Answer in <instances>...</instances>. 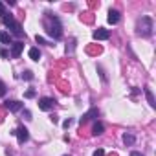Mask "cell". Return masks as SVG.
Masks as SVG:
<instances>
[{
	"instance_id": "6da1fadb",
	"label": "cell",
	"mask_w": 156,
	"mask_h": 156,
	"mask_svg": "<svg viewBox=\"0 0 156 156\" xmlns=\"http://www.w3.org/2000/svg\"><path fill=\"white\" fill-rule=\"evenodd\" d=\"M44 28H46V33H48L50 37L61 39V35H62V26H61V22H59L57 17H46Z\"/></svg>"
},
{
	"instance_id": "7a4b0ae2",
	"label": "cell",
	"mask_w": 156,
	"mask_h": 156,
	"mask_svg": "<svg viewBox=\"0 0 156 156\" xmlns=\"http://www.w3.org/2000/svg\"><path fill=\"white\" fill-rule=\"evenodd\" d=\"M152 19H149V17H141L140 20H138V35H141V37H149L151 33H152Z\"/></svg>"
},
{
	"instance_id": "3957f363",
	"label": "cell",
	"mask_w": 156,
	"mask_h": 156,
	"mask_svg": "<svg viewBox=\"0 0 156 156\" xmlns=\"http://www.w3.org/2000/svg\"><path fill=\"white\" fill-rule=\"evenodd\" d=\"M8 28L11 30V31H9V35H11V37H13V35H15V37H22V35H24V30H22V26H20L17 20H13Z\"/></svg>"
},
{
	"instance_id": "277c9868",
	"label": "cell",
	"mask_w": 156,
	"mask_h": 156,
	"mask_svg": "<svg viewBox=\"0 0 156 156\" xmlns=\"http://www.w3.org/2000/svg\"><path fill=\"white\" fill-rule=\"evenodd\" d=\"M53 105H55L53 98H41V99H39V108H41V110H51Z\"/></svg>"
},
{
	"instance_id": "5b68a950",
	"label": "cell",
	"mask_w": 156,
	"mask_h": 156,
	"mask_svg": "<svg viewBox=\"0 0 156 156\" xmlns=\"http://www.w3.org/2000/svg\"><path fill=\"white\" fill-rule=\"evenodd\" d=\"M13 134H17L19 143H24V141H28V138H30V132H28L26 127H19L17 130H13Z\"/></svg>"
},
{
	"instance_id": "8992f818",
	"label": "cell",
	"mask_w": 156,
	"mask_h": 156,
	"mask_svg": "<svg viewBox=\"0 0 156 156\" xmlns=\"http://www.w3.org/2000/svg\"><path fill=\"white\" fill-rule=\"evenodd\" d=\"M22 50H24V42H13V44H11V51H9V55H11L13 59H17V57L22 53Z\"/></svg>"
},
{
	"instance_id": "52a82bcc",
	"label": "cell",
	"mask_w": 156,
	"mask_h": 156,
	"mask_svg": "<svg viewBox=\"0 0 156 156\" xmlns=\"http://www.w3.org/2000/svg\"><path fill=\"white\" fill-rule=\"evenodd\" d=\"M4 105H6V108H8L9 112H19V110H22V107H24L20 101H15V99H11V101H6Z\"/></svg>"
},
{
	"instance_id": "ba28073f",
	"label": "cell",
	"mask_w": 156,
	"mask_h": 156,
	"mask_svg": "<svg viewBox=\"0 0 156 156\" xmlns=\"http://www.w3.org/2000/svg\"><path fill=\"white\" fill-rule=\"evenodd\" d=\"M108 37H110V31L105 30V28H99V30L94 31V39H96V41H107Z\"/></svg>"
},
{
	"instance_id": "9c48e42d",
	"label": "cell",
	"mask_w": 156,
	"mask_h": 156,
	"mask_svg": "<svg viewBox=\"0 0 156 156\" xmlns=\"http://www.w3.org/2000/svg\"><path fill=\"white\" fill-rule=\"evenodd\" d=\"M98 116H99V110H98V108H90V110H88V112H87V114H85L81 119H79V123H81V125H85L88 119H92V118H98Z\"/></svg>"
},
{
	"instance_id": "30bf717a",
	"label": "cell",
	"mask_w": 156,
	"mask_h": 156,
	"mask_svg": "<svg viewBox=\"0 0 156 156\" xmlns=\"http://www.w3.org/2000/svg\"><path fill=\"white\" fill-rule=\"evenodd\" d=\"M107 20H108L110 24H118V22H119V11H116V9H110V11H108V17H107Z\"/></svg>"
},
{
	"instance_id": "8fae6325",
	"label": "cell",
	"mask_w": 156,
	"mask_h": 156,
	"mask_svg": "<svg viewBox=\"0 0 156 156\" xmlns=\"http://www.w3.org/2000/svg\"><path fill=\"white\" fill-rule=\"evenodd\" d=\"M28 55H30L31 61H39V59H41V51H39V48H30Z\"/></svg>"
},
{
	"instance_id": "7c38bea8",
	"label": "cell",
	"mask_w": 156,
	"mask_h": 156,
	"mask_svg": "<svg viewBox=\"0 0 156 156\" xmlns=\"http://www.w3.org/2000/svg\"><path fill=\"white\" fill-rule=\"evenodd\" d=\"M103 130H105V125H103L101 121H98V123L94 125V130H92V134H94V136H101V134H103Z\"/></svg>"
},
{
	"instance_id": "4fadbf2b",
	"label": "cell",
	"mask_w": 156,
	"mask_h": 156,
	"mask_svg": "<svg viewBox=\"0 0 156 156\" xmlns=\"http://www.w3.org/2000/svg\"><path fill=\"white\" fill-rule=\"evenodd\" d=\"M0 42L11 44V35H9V31H0Z\"/></svg>"
},
{
	"instance_id": "5bb4252c",
	"label": "cell",
	"mask_w": 156,
	"mask_h": 156,
	"mask_svg": "<svg viewBox=\"0 0 156 156\" xmlns=\"http://www.w3.org/2000/svg\"><path fill=\"white\" fill-rule=\"evenodd\" d=\"M145 96H147V101H149V105H151V107H154L156 103H154V96H152L151 88H145Z\"/></svg>"
},
{
	"instance_id": "9a60e30c",
	"label": "cell",
	"mask_w": 156,
	"mask_h": 156,
	"mask_svg": "<svg viewBox=\"0 0 156 156\" xmlns=\"http://www.w3.org/2000/svg\"><path fill=\"white\" fill-rule=\"evenodd\" d=\"M123 143L125 145H132L134 143V136L132 134H123Z\"/></svg>"
},
{
	"instance_id": "2e32d148",
	"label": "cell",
	"mask_w": 156,
	"mask_h": 156,
	"mask_svg": "<svg viewBox=\"0 0 156 156\" xmlns=\"http://www.w3.org/2000/svg\"><path fill=\"white\" fill-rule=\"evenodd\" d=\"M13 20H15V19H13V15H6V13L2 15V22H4L6 26H9V24H11Z\"/></svg>"
},
{
	"instance_id": "e0dca14e",
	"label": "cell",
	"mask_w": 156,
	"mask_h": 156,
	"mask_svg": "<svg viewBox=\"0 0 156 156\" xmlns=\"http://www.w3.org/2000/svg\"><path fill=\"white\" fill-rule=\"evenodd\" d=\"M92 156H105V151H103V149H98V151H94Z\"/></svg>"
},
{
	"instance_id": "ac0fdd59",
	"label": "cell",
	"mask_w": 156,
	"mask_h": 156,
	"mask_svg": "<svg viewBox=\"0 0 156 156\" xmlns=\"http://www.w3.org/2000/svg\"><path fill=\"white\" fill-rule=\"evenodd\" d=\"M22 77H24V79H33V73H31V72H24Z\"/></svg>"
},
{
	"instance_id": "d6986e66",
	"label": "cell",
	"mask_w": 156,
	"mask_h": 156,
	"mask_svg": "<svg viewBox=\"0 0 156 156\" xmlns=\"http://www.w3.org/2000/svg\"><path fill=\"white\" fill-rule=\"evenodd\" d=\"M4 94H6V85L0 81V96H4Z\"/></svg>"
},
{
	"instance_id": "ffe728a7",
	"label": "cell",
	"mask_w": 156,
	"mask_h": 156,
	"mask_svg": "<svg viewBox=\"0 0 156 156\" xmlns=\"http://www.w3.org/2000/svg\"><path fill=\"white\" fill-rule=\"evenodd\" d=\"M35 41H37L39 44H46V41H44V39H42L41 35H37V37H35Z\"/></svg>"
},
{
	"instance_id": "44dd1931",
	"label": "cell",
	"mask_w": 156,
	"mask_h": 156,
	"mask_svg": "<svg viewBox=\"0 0 156 156\" xmlns=\"http://www.w3.org/2000/svg\"><path fill=\"white\" fill-rule=\"evenodd\" d=\"M26 98H35V90H28L26 92Z\"/></svg>"
},
{
	"instance_id": "7402d4cb",
	"label": "cell",
	"mask_w": 156,
	"mask_h": 156,
	"mask_svg": "<svg viewBox=\"0 0 156 156\" xmlns=\"http://www.w3.org/2000/svg\"><path fill=\"white\" fill-rule=\"evenodd\" d=\"M70 125H72V119H70V118H68V119H66V121H64V123H62V127H64V129H68V127H70Z\"/></svg>"
},
{
	"instance_id": "603a6c76",
	"label": "cell",
	"mask_w": 156,
	"mask_h": 156,
	"mask_svg": "<svg viewBox=\"0 0 156 156\" xmlns=\"http://www.w3.org/2000/svg\"><path fill=\"white\" fill-rule=\"evenodd\" d=\"M130 156H143V154H141V152H136V151H132V152H130Z\"/></svg>"
},
{
	"instance_id": "cb8c5ba5",
	"label": "cell",
	"mask_w": 156,
	"mask_h": 156,
	"mask_svg": "<svg viewBox=\"0 0 156 156\" xmlns=\"http://www.w3.org/2000/svg\"><path fill=\"white\" fill-rule=\"evenodd\" d=\"M0 15H4V4L0 2Z\"/></svg>"
}]
</instances>
